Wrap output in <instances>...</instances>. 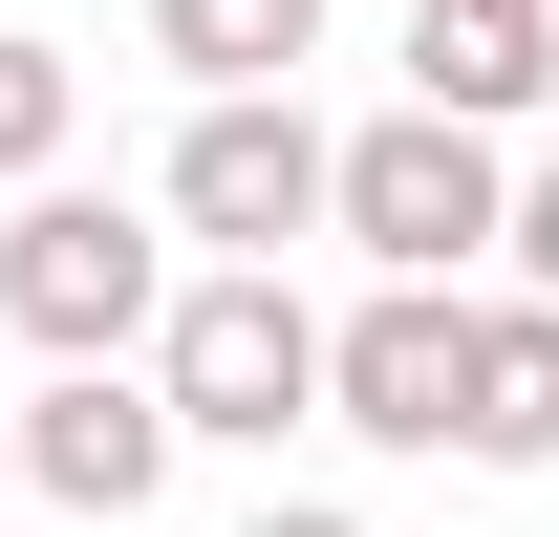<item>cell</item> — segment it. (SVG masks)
I'll use <instances>...</instances> for the list:
<instances>
[{
    "instance_id": "cell-8",
    "label": "cell",
    "mask_w": 559,
    "mask_h": 537,
    "mask_svg": "<svg viewBox=\"0 0 559 537\" xmlns=\"http://www.w3.org/2000/svg\"><path fill=\"white\" fill-rule=\"evenodd\" d=\"M474 473H559V301H474Z\"/></svg>"
},
{
    "instance_id": "cell-11",
    "label": "cell",
    "mask_w": 559,
    "mask_h": 537,
    "mask_svg": "<svg viewBox=\"0 0 559 537\" xmlns=\"http://www.w3.org/2000/svg\"><path fill=\"white\" fill-rule=\"evenodd\" d=\"M516 301H559V172H516Z\"/></svg>"
},
{
    "instance_id": "cell-4",
    "label": "cell",
    "mask_w": 559,
    "mask_h": 537,
    "mask_svg": "<svg viewBox=\"0 0 559 537\" xmlns=\"http://www.w3.org/2000/svg\"><path fill=\"white\" fill-rule=\"evenodd\" d=\"M173 237H215V259H301V237H345V130H301V86H237V108H194L173 130Z\"/></svg>"
},
{
    "instance_id": "cell-6",
    "label": "cell",
    "mask_w": 559,
    "mask_h": 537,
    "mask_svg": "<svg viewBox=\"0 0 559 537\" xmlns=\"http://www.w3.org/2000/svg\"><path fill=\"white\" fill-rule=\"evenodd\" d=\"M173 387H130V366H66V387L22 408V494H66V516H151L173 494Z\"/></svg>"
},
{
    "instance_id": "cell-2",
    "label": "cell",
    "mask_w": 559,
    "mask_h": 537,
    "mask_svg": "<svg viewBox=\"0 0 559 537\" xmlns=\"http://www.w3.org/2000/svg\"><path fill=\"white\" fill-rule=\"evenodd\" d=\"M173 237H151L130 194H22L0 215V323L44 344V366H130V344H173Z\"/></svg>"
},
{
    "instance_id": "cell-3",
    "label": "cell",
    "mask_w": 559,
    "mask_h": 537,
    "mask_svg": "<svg viewBox=\"0 0 559 537\" xmlns=\"http://www.w3.org/2000/svg\"><path fill=\"white\" fill-rule=\"evenodd\" d=\"M345 237H366V279H452L474 301V259L516 237V151L452 130V108H388V130H345Z\"/></svg>"
},
{
    "instance_id": "cell-12",
    "label": "cell",
    "mask_w": 559,
    "mask_h": 537,
    "mask_svg": "<svg viewBox=\"0 0 559 537\" xmlns=\"http://www.w3.org/2000/svg\"><path fill=\"white\" fill-rule=\"evenodd\" d=\"M259 537H366V516H323V494H280V516H259Z\"/></svg>"
},
{
    "instance_id": "cell-7",
    "label": "cell",
    "mask_w": 559,
    "mask_h": 537,
    "mask_svg": "<svg viewBox=\"0 0 559 537\" xmlns=\"http://www.w3.org/2000/svg\"><path fill=\"white\" fill-rule=\"evenodd\" d=\"M538 86H559V0H409V108L516 130Z\"/></svg>"
},
{
    "instance_id": "cell-5",
    "label": "cell",
    "mask_w": 559,
    "mask_h": 537,
    "mask_svg": "<svg viewBox=\"0 0 559 537\" xmlns=\"http://www.w3.org/2000/svg\"><path fill=\"white\" fill-rule=\"evenodd\" d=\"M323 430H366V452H474V301H452V279H388V301L323 344Z\"/></svg>"
},
{
    "instance_id": "cell-1",
    "label": "cell",
    "mask_w": 559,
    "mask_h": 537,
    "mask_svg": "<svg viewBox=\"0 0 559 537\" xmlns=\"http://www.w3.org/2000/svg\"><path fill=\"white\" fill-rule=\"evenodd\" d=\"M323 301L301 279H259V259H215L194 301H173V344H151V387H173V430L194 452H280V430H323Z\"/></svg>"
},
{
    "instance_id": "cell-10",
    "label": "cell",
    "mask_w": 559,
    "mask_h": 537,
    "mask_svg": "<svg viewBox=\"0 0 559 537\" xmlns=\"http://www.w3.org/2000/svg\"><path fill=\"white\" fill-rule=\"evenodd\" d=\"M66 44H22V22H0V172H66Z\"/></svg>"
},
{
    "instance_id": "cell-9",
    "label": "cell",
    "mask_w": 559,
    "mask_h": 537,
    "mask_svg": "<svg viewBox=\"0 0 559 537\" xmlns=\"http://www.w3.org/2000/svg\"><path fill=\"white\" fill-rule=\"evenodd\" d=\"M151 44L237 108V86H301V65H323V0H151Z\"/></svg>"
}]
</instances>
